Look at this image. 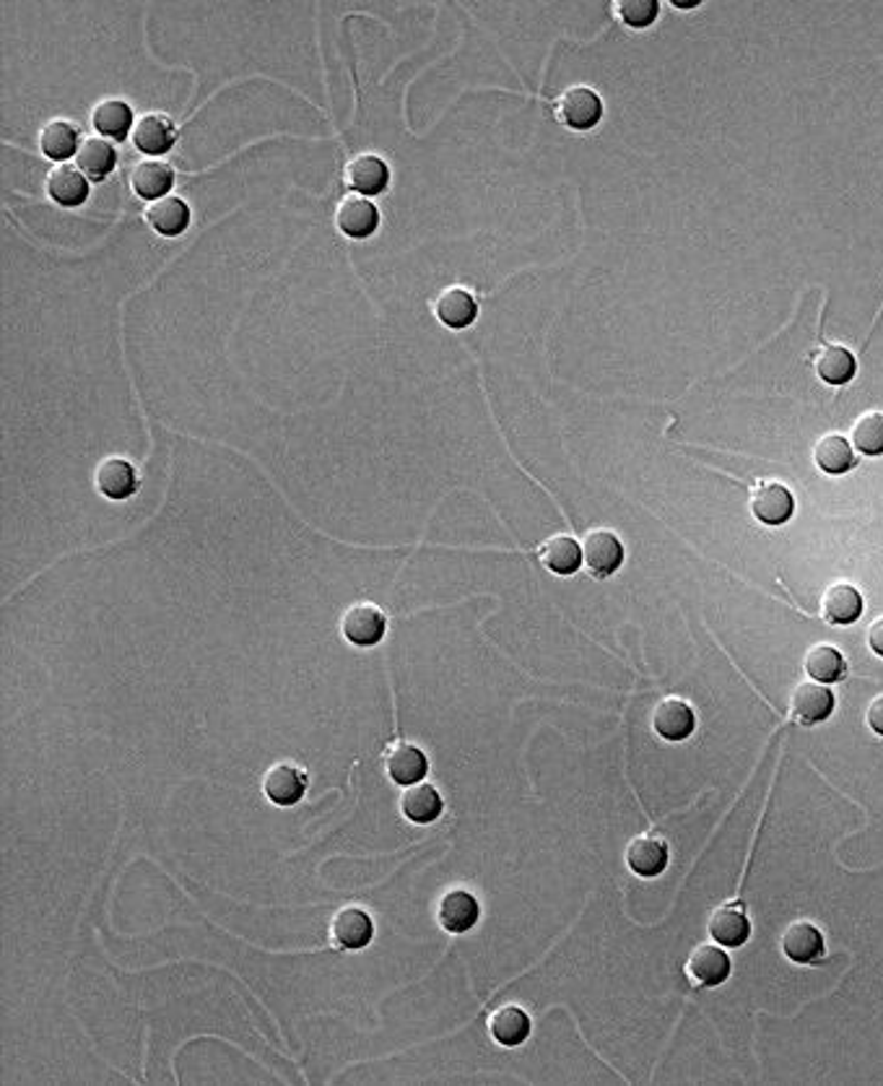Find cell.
<instances>
[{
  "label": "cell",
  "instance_id": "cell-1",
  "mask_svg": "<svg viewBox=\"0 0 883 1086\" xmlns=\"http://www.w3.org/2000/svg\"><path fill=\"white\" fill-rule=\"evenodd\" d=\"M553 112H556L559 123H564L566 128L588 130L598 120H601L603 104H601V97H598L592 89L570 87L556 97V102H553Z\"/></svg>",
  "mask_w": 883,
  "mask_h": 1086
},
{
  "label": "cell",
  "instance_id": "cell-2",
  "mask_svg": "<svg viewBox=\"0 0 883 1086\" xmlns=\"http://www.w3.org/2000/svg\"><path fill=\"white\" fill-rule=\"evenodd\" d=\"M583 559L592 577H609L622 567L624 546L616 533L605 528L588 531L583 538Z\"/></svg>",
  "mask_w": 883,
  "mask_h": 1086
},
{
  "label": "cell",
  "instance_id": "cell-3",
  "mask_svg": "<svg viewBox=\"0 0 883 1086\" xmlns=\"http://www.w3.org/2000/svg\"><path fill=\"white\" fill-rule=\"evenodd\" d=\"M385 614L374 603H354L341 616V631L351 644L372 648L385 637Z\"/></svg>",
  "mask_w": 883,
  "mask_h": 1086
},
{
  "label": "cell",
  "instance_id": "cell-4",
  "mask_svg": "<svg viewBox=\"0 0 883 1086\" xmlns=\"http://www.w3.org/2000/svg\"><path fill=\"white\" fill-rule=\"evenodd\" d=\"M834 710V694L819 681H803L790 697V717L801 726H816L827 720Z\"/></svg>",
  "mask_w": 883,
  "mask_h": 1086
},
{
  "label": "cell",
  "instance_id": "cell-5",
  "mask_svg": "<svg viewBox=\"0 0 883 1086\" xmlns=\"http://www.w3.org/2000/svg\"><path fill=\"white\" fill-rule=\"evenodd\" d=\"M694 710L681 697H665L652 710V730L665 741H683L694 733Z\"/></svg>",
  "mask_w": 883,
  "mask_h": 1086
},
{
  "label": "cell",
  "instance_id": "cell-6",
  "mask_svg": "<svg viewBox=\"0 0 883 1086\" xmlns=\"http://www.w3.org/2000/svg\"><path fill=\"white\" fill-rule=\"evenodd\" d=\"M793 494L777 482H759L751 489V512L764 525H782L793 515Z\"/></svg>",
  "mask_w": 883,
  "mask_h": 1086
},
{
  "label": "cell",
  "instance_id": "cell-7",
  "mask_svg": "<svg viewBox=\"0 0 883 1086\" xmlns=\"http://www.w3.org/2000/svg\"><path fill=\"white\" fill-rule=\"evenodd\" d=\"M377 208L359 193L344 195L338 201V206H335V227H338L341 234L354 237V240L372 234L377 229Z\"/></svg>",
  "mask_w": 883,
  "mask_h": 1086
},
{
  "label": "cell",
  "instance_id": "cell-8",
  "mask_svg": "<svg viewBox=\"0 0 883 1086\" xmlns=\"http://www.w3.org/2000/svg\"><path fill=\"white\" fill-rule=\"evenodd\" d=\"M307 790V778L296 765H289V762H279L266 772L263 778V793L270 803L276 806H294V803L302 801Z\"/></svg>",
  "mask_w": 883,
  "mask_h": 1086
},
{
  "label": "cell",
  "instance_id": "cell-9",
  "mask_svg": "<svg viewBox=\"0 0 883 1086\" xmlns=\"http://www.w3.org/2000/svg\"><path fill=\"white\" fill-rule=\"evenodd\" d=\"M626 864L637 877H661L668 866V845L657 834H639L626 845Z\"/></svg>",
  "mask_w": 883,
  "mask_h": 1086
},
{
  "label": "cell",
  "instance_id": "cell-10",
  "mask_svg": "<svg viewBox=\"0 0 883 1086\" xmlns=\"http://www.w3.org/2000/svg\"><path fill=\"white\" fill-rule=\"evenodd\" d=\"M385 769L391 775V780L398 782V785H417L426 775V769H430V762H426V754L421 752L417 743L398 741L387 749Z\"/></svg>",
  "mask_w": 883,
  "mask_h": 1086
},
{
  "label": "cell",
  "instance_id": "cell-11",
  "mask_svg": "<svg viewBox=\"0 0 883 1086\" xmlns=\"http://www.w3.org/2000/svg\"><path fill=\"white\" fill-rule=\"evenodd\" d=\"M372 918L361 907H344L331 920V938L341 949H364L372 941Z\"/></svg>",
  "mask_w": 883,
  "mask_h": 1086
},
{
  "label": "cell",
  "instance_id": "cell-12",
  "mask_svg": "<svg viewBox=\"0 0 883 1086\" xmlns=\"http://www.w3.org/2000/svg\"><path fill=\"white\" fill-rule=\"evenodd\" d=\"M782 951L797 964H814L823 957L821 931L808 920H795L782 933Z\"/></svg>",
  "mask_w": 883,
  "mask_h": 1086
},
{
  "label": "cell",
  "instance_id": "cell-13",
  "mask_svg": "<svg viewBox=\"0 0 883 1086\" xmlns=\"http://www.w3.org/2000/svg\"><path fill=\"white\" fill-rule=\"evenodd\" d=\"M687 975L702 987H715L728 980L730 975V959L720 946L700 944L689 954Z\"/></svg>",
  "mask_w": 883,
  "mask_h": 1086
},
{
  "label": "cell",
  "instance_id": "cell-14",
  "mask_svg": "<svg viewBox=\"0 0 883 1086\" xmlns=\"http://www.w3.org/2000/svg\"><path fill=\"white\" fill-rule=\"evenodd\" d=\"M709 936L722 946H741L751 936V923L741 902H725L709 915Z\"/></svg>",
  "mask_w": 883,
  "mask_h": 1086
},
{
  "label": "cell",
  "instance_id": "cell-15",
  "mask_svg": "<svg viewBox=\"0 0 883 1086\" xmlns=\"http://www.w3.org/2000/svg\"><path fill=\"white\" fill-rule=\"evenodd\" d=\"M130 138H133V146L146 151V154H164L175 143V125L167 115L146 112V115L136 117Z\"/></svg>",
  "mask_w": 883,
  "mask_h": 1086
},
{
  "label": "cell",
  "instance_id": "cell-16",
  "mask_svg": "<svg viewBox=\"0 0 883 1086\" xmlns=\"http://www.w3.org/2000/svg\"><path fill=\"white\" fill-rule=\"evenodd\" d=\"M478 915H481L478 899L473 897L471 892H465V889H452V892H447L445 897L439 899L437 907L439 925L450 933H465L468 928L476 925Z\"/></svg>",
  "mask_w": 883,
  "mask_h": 1086
},
{
  "label": "cell",
  "instance_id": "cell-17",
  "mask_svg": "<svg viewBox=\"0 0 883 1086\" xmlns=\"http://www.w3.org/2000/svg\"><path fill=\"white\" fill-rule=\"evenodd\" d=\"M538 559L546 570L556 575H572L583 564V546L566 533H553L538 546Z\"/></svg>",
  "mask_w": 883,
  "mask_h": 1086
},
{
  "label": "cell",
  "instance_id": "cell-18",
  "mask_svg": "<svg viewBox=\"0 0 883 1086\" xmlns=\"http://www.w3.org/2000/svg\"><path fill=\"white\" fill-rule=\"evenodd\" d=\"M143 216H146L149 227L164 237L182 234L190 223L188 206L175 195H162L156 201H151L146 210H143Z\"/></svg>",
  "mask_w": 883,
  "mask_h": 1086
},
{
  "label": "cell",
  "instance_id": "cell-19",
  "mask_svg": "<svg viewBox=\"0 0 883 1086\" xmlns=\"http://www.w3.org/2000/svg\"><path fill=\"white\" fill-rule=\"evenodd\" d=\"M862 614V598L860 592L847 583H836L829 585L827 592L821 598V616L827 618L829 624H853L858 622Z\"/></svg>",
  "mask_w": 883,
  "mask_h": 1086
},
{
  "label": "cell",
  "instance_id": "cell-20",
  "mask_svg": "<svg viewBox=\"0 0 883 1086\" xmlns=\"http://www.w3.org/2000/svg\"><path fill=\"white\" fill-rule=\"evenodd\" d=\"M344 180L351 190H359V195L380 193L387 186V167L374 154H356L346 164Z\"/></svg>",
  "mask_w": 883,
  "mask_h": 1086
},
{
  "label": "cell",
  "instance_id": "cell-21",
  "mask_svg": "<svg viewBox=\"0 0 883 1086\" xmlns=\"http://www.w3.org/2000/svg\"><path fill=\"white\" fill-rule=\"evenodd\" d=\"M172 167L162 159H138L130 167V188L141 197H162L172 188Z\"/></svg>",
  "mask_w": 883,
  "mask_h": 1086
},
{
  "label": "cell",
  "instance_id": "cell-22",
  "mask_svg": "<svg viewBox=\"0 0 883 1086\" xmlns=\"http://www.w3.org/2000/svg\"><path fill=\"white\" fill-rule=\"evenodd\" d=\"M97 489L110 499H128L136 491L138 478L133 465L123 458H104L97 465Z\"/></svg>",
  "mask_w": 883,
  "mask_h": 1086
},
{
  "label": "cell",
  "instance_id": "cell-23",
  "mask_svg": "<svg viewBox=\"0 0 883 1086\" xmlns=\"http://www.w3.org/2000/svg\"><path fill=\"white\" fill-rule=\"evenodd\" d=\"M476 299L473 294L463 286H450L445 289L434 302V315H437L439 322H445L447 328H465L476 320Z\"/></svg>",
  "mask_w": 883,
  "mask_h": 1086
},
{
  "label": "cell",
  "instance_id": "cell-24",
  "mask_svg": "<svg viewBox=\"0 0 883 1086\" xmlns=\"http://www.w3.org/2000/svg\"><path fill=\"white\" fill-rule=\"evenodd\" d=\"M489 1032L499 1045L515 1048V1045L528 1039L530 1019H528V1013L520 1009V1006H512V1004L499 1006V1009L489 1017Z\"/></svg>",
  "mask_w": 883,
  "mask_h": 1086
},
{
  "label": "cell",
  "instance_id": "cell-25",
  "mask_svg": "<svg viewBox=\"0 0 883 1086\" xmlns=\"http://www.w3.org/2000/svg\"><path fill=\"white\" fill-rule=\"evenodd\" d=\"M89 193L87 180L68 164H57L48 173V195L61 206H78Z\"/></svg>",
  "mask_w": 883,
  "mask_h": 1086
},
{
  "label": "cell",
  "instance_id": "cell-26",
  "mask_svg": "<svg viewBox=\"0 0 883 1086\" xmlns=\"http://www.w3.org/2000/svg\"><path fill=\"white\" fill-rule=\"evenodd\" d=\"M816 374L829 385H845L855 378V357L847 352L845 346H823L819 354H816Z\"/></svg>",
  "mask_w": 883,
  "mask_h": 1086
},
{
  "label": "cell",
  "instance_id": "cell-27",
  "mask_svg": "<svg viewBox=\"0 0 883 1086\" xmlns=\"http://www.w3.org/2000/svg\"><path fill=\"white\" fill-rule=\"evenodd\" d=\"M400 812L413 825H430L442 814V798L437 788L432 785H411L400 795Z\"/></svg>",
  "mask_w": 883,
  "mask_h": 1086
},
{
  "label": "cell",
  "instance_id": "cell-28",
  "mask_svg": "<svg viewBox=\"0 0 883 1086\" xmlns=\"http://www.w3.org/2000/svg\"><path fill=\"white\" fill-rule=\"evenodd\" d=\"M76 164L81 169V175L91 177V180H102L115 167V149L104 138L89 136L78 143Z\"/></svg>",
  "mask_w": 883,
  "mask_h": 1086
},
{
  "label": "cell",
  "instance_id": "cell-29",
  "mask_svg": "<svg viewBox=\"0 0 883 1086\" xmlns=\"http://www.w3.org/2000/svg\"><path fill=\"white\" fill-rule=\"evenodd\" d=\"M806 674L814 681L819 683H834L845 676L847 663L845 657L832 644H814V648L806 653V663H803Z\"/></svg>",
  "mask_w": 883,
  "mask_h": 1086
},
{
  "label": "cell",
  "instance_id": "cell-30",
  "mask_svg": "<svg viewBox=\"0 0 883 1086\" xmlns=\"http://www.w3.org/2000/svg\"><path fill=\"white\" fill-rule=\"evenodd\" d=\"M91 125L102 136L123 138L133 128V112L120 99H102L94 110H91Z\"/></svg>",
  "mask_w": 883,
  "mask_h": 1086
},
{
  "label": "cell",
  "instance_id": "cell-31",
  "mask_svg": "<svg viewBox=\"0 0 883 1086\" xmlns=\"http://www.w3.org/2000/svg\"><path fill=\"white\" fill-rule=\"evenodd\" d=\"M814 460L823 473H832V476L847 473L855 465L853 447H849L847 439L840 437V434H827V437H821L814 447Z\"/></svg>",
  "mask_w": 883,
  "mask_h": 1086
},
{
  "label": "cell",
  "instance_id": "cell-32",
  "mask_svg": "<svg viewBox=\"0 0 883 1086\" xmlns=\"http://www.w3.org/2000/svg\"><path fill=\"white\" fill-rule=\"evenodd\" d=\"M39 149L50 159H65L71 156L76 146V128L68 120H50L39 130Z\"/></svg>",
  "mask_w": 883,
  "mask_h": 1086
},
{
  "label": "cell",
  "instance_id": "cell-33",
  "mask_svg": "<svg viewBox=\"0 0 883 1086\" xmlns=\"http://www.w3.org/2000/svg\"><path fill=\"white\" fill-rule=\"evenodd\" d=\"M853 445L866 456L883 452V413H862L853 424Z\"/></svg>",
  "mask_w": 883,
  "mask_h": 1086
},
{
  "label": "cell",
  "instance_id": "cell-34",
  "mask_svg": "<svg viewBox=\"0 0 883 1086\" xmlns=\"http://www.w3.org/2000/svg\"><path fill=\"white\" fill-rule=\"evenodd\" d=\"M616 11L624 24L642 29V26H650L655 22L657 3L655 0H622V3H616Z\"/></svg>",
  "mask_w": 883,
  "mask_h": 1086
},
{
  "label": "cell",
  "instance_id": "cell-35",
  "mask_svg": "<svg viewBox=\"0 0 883 1086\" xmlns=\"http://www.w3.org/2000/svg\"><path fill=\"white\" fill-rule=\"evenodd\" d=\"M866 720H868V728H871L873 733L883 736V694H879L871 704H868Z\"/></svg>",
  "mask_w": 883,
  "mask_h": 1086
},
{
  "label": "cell",
  "instance_id": "cell-36",
  "mask_svg": "<svg viewBox=\"0 0 883 1086\" xmlns=\"http://www.w3.org/2000/svg\"><path fill=\"white\" fill-rule=\"evenodd\" d=\"M868 648H871L875 655L883 657V616L875 618L871 629H868Z\"/></svg>",
  "mask_w": 883,
  "mask_h": 1086
}]
</instances>
